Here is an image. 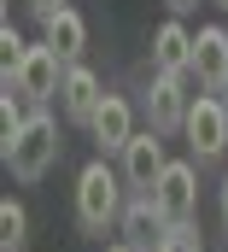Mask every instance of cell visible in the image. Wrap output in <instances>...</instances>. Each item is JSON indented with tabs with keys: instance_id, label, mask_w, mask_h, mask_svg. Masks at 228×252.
<instances>
[{
	"instance_id": "17",
	"label": "cell",
	"mask_w": 228,
	"mask_h": 252,
	"mask_svg": "<svg viewBox=\"0 0 228 252\" xmlns=\"http://www.w3.org/2000/svg\"><path fill=\"white\" fill-rule=\"evenodd\" d=\"M64 6H70V0H29V12H35V18H53V12H64Z\"/></svg>"
},
{
	"instance_id": "20",
	"label": "cell",
	"mask_w": 228,
	"mask_h": 252,
	"mask_svg": "<svg viewBox=\"0 0 228 252\" xmlns=\"http://www.w3.org/2000/svg\"><path fill=\"white\" fill-rule=\"evenodd\" d=\"M217 94H223V106H228V76H223V88H217Z\"/></svg>"
},
{
	"instance_id": "4",
	"label": "cell",
	"mask_w": 228,
	"mask_h": 252,
	"mask_svg": "<svg viewBox=\"0 0 228 252\" xmlns=\"http://www.w3.org/2000/svg\"><path fill=\"white\" fill-rule=\"evenodd\" d=\"M181 135H187V153H193L199 164L223 158V147H228V106H223V94H211V88H205V94H193Z\"/></svg>"
},
{
	"instance_id": "3",
	"label": "cell",
	"mask_w": 228,
	"mask_h": 252,
	"mask_svg": "<svg viewBox=\"0 0 228 252\" xmlns=\"http://www.w3.org/2000/svg\"><path fill=\"white\" fill-rule=\"evenodd\" d=\"M58 82H64V59H58L53 41L24 47V59L6 70V88H18L29 106H47V100H58Z\"/></svg>"
},
{
	"instance_id": "8",
	"label": "cell",
	"mask_w": 228,
	"mask_h": 252,
	"mask_svg": "<svg viewBox=\"0 0 228 252\" xmlns=\"http://www.w3.org/2000/svg\"><path fill=\"white\" fill-rule=\"evenodd\" d=\"M117 235H123L135 252H158V241L170 235V217L158 211L152 193H135V199L123 205V217H117Z\"/></svg>"
},
{
	"instance_id": "2",
	"label": "cell",
	"mask_w": 228,
	"mask_h": 252,
	"mask_svg": "<svg viewBox=\"0 0 228 252\" xmlns=\"http://www.w3.org/2000/svg\"><path fill=\"white\" fill-rule=\"evenodd\" d=\"M117 217H123V188H117V170L106 164V158L82 164V176H76V223H82L88 235H106Z\"/></svg>"
},
{
	"instance_id": "21",
	"label": "cell",
	"mask_w": 228,
	"mask_h": 252,
	"mask_svg": "<svg viewBox=\"0 0 228 252\" xmlns=\"http://www.w3.org/2000/svg\"><path fill=\"white\" fill-rule=\"evenodd\" d=\"M106 252H135V247H129V241H123V247H106Z\"/></svg>"
},
{
	"instance_id": "7",
	"label": "cell",
	"mask_w": 228,
	"mask_h": 252,
	"mask_svg": "<svg viewBox=\"0 0 228 252\" xmlns=\"http://www.w3.org/2000/svg\"><path fill=\"white\" fill-rule=\"evenodd\" d=\"M187 106H193V94H187V76L181 70H152V88H146V118L152 129H181L187 124Z\"/></svg>"
},
{
	"instance_id": "13",
	"label": "cell",
	"mask_w": 228,
	"mask_h": 252,
	"mask_svg": "<svg viewBox=\"0 0 228 252\" xmlns=\"http://www.w3.org/2000/svg\"><path fill=\"white\" fill-rule=\"evenodd\" d=\"M41 30H47V41L58 47V59H82V47H88V24H82V12L76 6H64V12H53V18H41Z\"/></svg>"
},
{
	"instance_id": "12",
	"label": "cell",
	"mask_w": 228,
	"mask_h": 252,
	"mask_svg": "<svg viewBox=\"0 0 228 252\" xmlns=\"http://www.w3.org/2000/svg\"><path fill=\"white\" fill-rule=\"evenodd\" d=\"M193 76L217 94L223 88V76H228V30L223 24H205L199 35H193Z\"/></svg>"
},
{
	"instance_id": "11",
	"label": "cell",
	"mask_w": 228,
	"mask_h": 252,
	"mask_svg": "<svg viewBox=\"0 0 228 252\" xmlns=\"http://www.w3.org/2000/svg\"><path fill=\"white\" fill-rule=\"evenodd\" d=\"M152 70H181V76H193V30H187L181 18H164V24L152 30Z\"/></svg>"
},
{
	"instance_id": "6",
	"label": "cell",
	"mask_w": 228,
	"mask_h": 252,
	"mask_svg": "<svg viewBox=\"0 0 228 252\" xmlns=\"http://www.w3.org/2000/svg\"><path fill=\"white\" fill-rule=\"evenodd\" d=\"M170 153H164V129H135L129 147H123V182L135 193H152V182L164 176Z\"/></svg>"
},
{
	"instance_id": "5",
	"label": "cell",
	"mask_w": 228,
	"mask_h": 252,
	"mask_svg": "<svg viewBox=\"0 0 228 252\" xmlns=\"http://www.w3.org/2000/svg\"><path fill=\"white\" fill-rule=\"evenodd\" d=\"M152 199L170 223H193V211H199V158H170L164 176L152 182Z\"/></svg>"
},
{
	"instance_id": "16",
	"label": "cell",
	"mask_w": 228,
	"mask_h": 252,
	"mask_svg": "<svg viewBox=\"0 0 228 252\" xmlns=\"http://www.w3.org/2000/svg\"><path fill=\"white\" fill-rule=\"evenodd\" d=\"M24 47H29V41H24V35H18V30L6 24V30H0V53H6V70H12V64L24 59Z\"/></svg>"
},
{
	"instance_id": "1",
	"label": "cell",
	"mask_w": 228,
	"mask_h": 252,
	"mask_svg": "<svg viewBox=\"0 0 228 252\" xmlns=\"http://www.w3.org/2000/svg\"><path fill=\"white\" fill-rule=\"evenodd\" d=\"M58 147H64V141H58V124L41 112V106H35V112L24 118V129H18V141H12L0 158H6V170H12L18 182H41V176L53 170Z\"/></svg>"
},
{
	"instance_id": "19",
	"label": "cell",
	"mask_w": 228,
	"mask_h": 252,
	"mask_svg": "<svg viewBox=\"0 0 228 252\" xmlns=\"http://www.w3.org/2000/svg\"><path fill=\"white\" fill-rule=\"evenodd\" d=\"M223 223H228V176H223Z\"/></svg>"
},
{
	"instance_id": "18",
	"label": "cell",
	"mask_w": 228,
	"mask_h": 252,
	"mask_svg": "<svg viewBox=\"0 0 228 252\" xmlns=\"http://www.w3.org/2000/svg\"><path fill=\"white\" fill-rule=\"evenodd\" d=\"M193 6H199V0H170V12H175V18H187Z\"/></svg>"
},
{
	"instance_id": "9",
	"label": "cell",
	"mask_w": 228,
	"mask_h": 252,
	"mask_svg": "<svg viewBox=\"0 0 228 252\" xmlns=\"http://www.w3.org/2000/svg\"><path fill=\"white\" fill-rule=\"evenodd\" d=\"M100 100H106L100 76H94L82 59H70V64H64V82H58V112H64L70 124H82V129H88V118L100 112Z\"/></svg>"
},
{
	"instance_id": "10",
	"label": "cell",
	"mask_w": 228,
	"mask_h": 252,
	"mask_svg": "<svg viewBox=\"0 0 228 252\" xmlns=\"http://www.w3.org/2000/svg\"><path fill=\"white\" fill-rule=\"evenodd\" d=\"M88 135H94V147H100V153H123V147H129V135H135V112H129V100H123V94H106V100H100V112L88 118Z\"/></svg>"
},
{
	"instance_id": "15",
	"label": "cell",
	"mask_w": 228,
	"mask_h": 252,
	"mask_svg": "<svg viewBox=\"0 0 228 252\" xmlns=\"http://www.w3.org/2000/svg\"><path fill=\"white\" fill-rule=\"evenodd\" d=\"M158 252H205V241L193 235V223H170V235L158 241Z\"/></svg>"
},
{
	"instance_id": "14",
	"label": "cell",
	"mask_w": 228,
	"mask_h": 252,
	"mask_svg": "<svg viewBox=\"0 0 228 252\" xmlns=\"http://www.w3.org/2000/svg\"><path fill=\"white\" fill-rule=\"evenodd\" d=\"M24 241H29V211L6 193L0 199V252H24Z\"/></svg>"
},
{
	"instance_id": "22",
	"label": "cell",
	"mask_w": 228,
	"mask_h": 252,
	"mask_svg": "<svg viewBox=\"0 0 228 252\" xmlns=\"http://www.w3.org/2000/svg\"><path fill=\"white\" fill-rule=\"evenodd\" d=\"M217 6H223V12H228V0H217Z\"/></svg>"
}]
</instances>
